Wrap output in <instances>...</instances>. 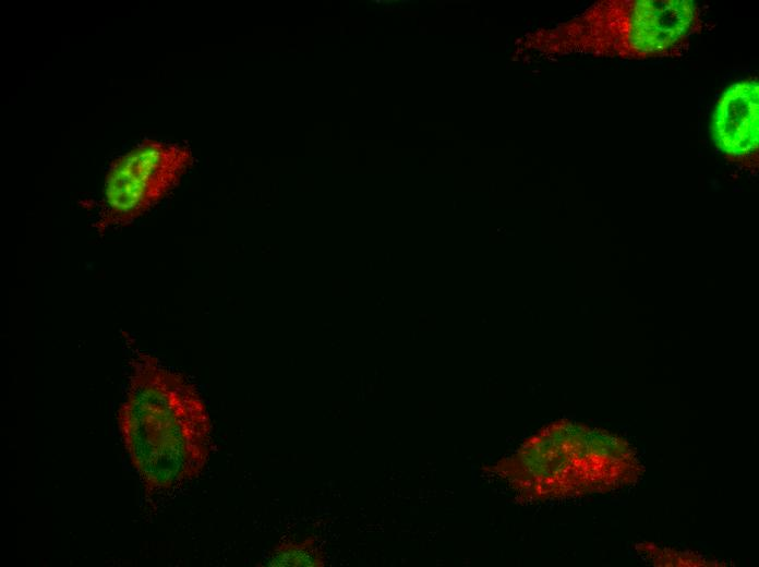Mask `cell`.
I'll return each instance as SVG.
<instances>
[{
	"instance_id": "obj_6",
	"label": "cell",
	"mask_w": 759,
	"mask_h": 567,
	"mask_svg": "<svg viewBox=\"0 0 759 567\" xmlns=\"http://www.w3.org/2000/svg\"><path fill=\"white\" fill-rule=\"evenodd\" d=\"M268 566H324V553L310 538L285 540L278 543L268 555Z\"/></svg>"
},
{
	"instance_id": "obj_4",
	"label": "cell",
	"mask_w": 759,
	"mask_h": 567,
	"mask_svg": "<svg viewBox=\"0 0 759 567\" xmlns=\"http://www.w3.org/2000/svg\"><path fill=\"white\" fill-rule=\"evenodd\" d=\"M191 162V152L177 143H137L110 164L93 228L104 234L134 222L178 185Z\"/></svg>"
},
{
	"instance_id": "obj_2",
	"label": "cell",
	"mask_w": 759,
	"mask_h": 567,
	"mask_svg": "<svg viewBox=\"0 0 759 567\" xmlns=\"http://www.w3.org/2000/svg\"><path fill=\"white\" fill-rule=\"evenodd\" d=\"M494 470L520 496L546 500L622 487L637 479L640 465L624 439L562 420L528 438Z\"/></svg>"
},
{
	"instance_id": "obj_5",
	"label": "cell",
	"mask_w": 759,
	"mask_h": 567,
	"mask_svg": "<svg viewBox=\"0 0 759 567\" xmlns=\"http://www.w3.org/2000/svg\"><path fill=\"white\" fill-rule=\"evenodd\" d=\"M711 137L730 161L757 166L759 148V84L746 79L719 97L711 119Z\"/></svg>"
},
{
	"instance_id": "obj_3",
	"label": "cell",
	"mask_w": 759,
	"mask_h": 567,
	"mask_svg": "<svg viewBox=\"0 0 759 567\" xmlns=\"http://www.w3.org/2000/svg\"><path fill=\"white\" fill-rule=\"evenodd\" d=\"M700 27V10L691 0H611L555 33L567 45L563 49L643 60L677 55Z\"/></svg>"
},
{
	"instance_id": "obj_1",
	"label": "cell",
	"mask_w": 759,
	"mask_h": 567,
	"mask_svg": "<svg viewBox=\"0 0 759 567\" xmlns=\"http://www.w3.org/2000/svg\"><path fill=\"white\" fill-rule=\"evenodd\" d=\"M117 410L121 443L147 497L196 479L212 451V421L201 394L148 352L130 360Z\"/></svg>"
}]
</instances>
